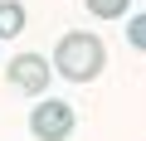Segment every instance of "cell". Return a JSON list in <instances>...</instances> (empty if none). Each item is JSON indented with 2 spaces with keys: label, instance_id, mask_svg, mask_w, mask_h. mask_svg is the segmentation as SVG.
Wrapping results in <instances>:
<instances>
[{
  "label": "cell",
  "instance_id": "cell-5",
  "mask_svg": "<svg viewBox=\"0 0 146 141\" xmlns=\"http://www.w3.org/2000/svg\"><path fill=\"white\" fill-rule=\"evenodd\" d=\"M83 5H88V15H98V20H122L131 0H83Z\"/></svg>",
  "mask_w": 146,
  "mask_h": 141
},
{
  "label": "cell",
  "instance_id": "cell-6",
  "mask_svg": "<svg viewBox=\"0 0 146 141\" xmlns=\"http://www.w3.org/2000/svg\"><path fill=\"white\" fill-rule=\"evenodd\" d=\"M127 44L131 49H146V15H131L127 20Z\"/></svg>",
  "mask_w": 146,
  "mask_h": 141
},
{
  "label": "cell",
  "instance_id": "cell-3",
  "mask_svg": "<svg viewBox=\"0 0 146 141\" xmlns=\"http://www.w3.org/2000/svg\"><path fill=\"white\" fill-rule=\"evenodd\" d=\"M49 73H58V68H49V58H39V54H15V58L5 63L10 88H20V93H29V97H39V93L49 88Z\"/></svg>",
  "mask_w": 146,
  "mask_h": 141
},
{
  "label": "cell",
  "instance_id": "cell-4",
  "mask_svg": "<svg viewBox=\"0 0 146 141\" xmlns=\"http://www.w3.org/2000/svg\"><path fill=\"white\" fill-rule=\"evenodd\" d=\"M25 5L20 0H0V39H15V34H25Z\"/></svg>",
  "mask_w": 146,
  "mask_h": 141
},
{
  "label": "cell",
  "instance_id": "cell-1",
  "mask_svg": "<svg viewBox=\"0 0 146 141\" xmlns=\"http://www.w3.org/2000/svg\"><path fill=\"white\" fill-rule=\"evenodd\" d=\"M54 68H58V78L68 83H93L102 68H107V49L98 34L78 29V34H63L58 49H54Z\"/></svg>",
  "mask_w": 146,
  "mask_h": 141
},
{
  "label": "cell",
  "instance_id": "cell-2",
  "mask_svg": "<svg viewBox=\"0 0 146 141\" xmlns=\"http://www.w3.org/2000/svg\"><path fill=\"white\" fill-rule=\"evenodd\" d=\"M73 107L68 102H58V97H49V102H39L34 112H29V131H34V141H68L73 136Z\"/></svg>",
  "mask_w": 146,
  "mask_h": 141
}]
</instances>
